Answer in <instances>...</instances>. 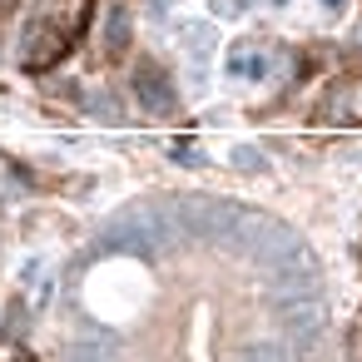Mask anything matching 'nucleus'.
I'll list each match as a JSON object with an SVG mask.
<instances>
[{
  "label": "nucleus",
  "mask_w": 362,
  "mask_h": 362,
  "mask_svg": "<svg viewBox=\"0 0 362 362\" xmlns=\"http://www.w3.org/2000/svg\"><path fill=\"white\" fill-rule=\"evenodd\" d=\"M347 357H352V362H362V322L347 332Z\"/></svg>",
  "instance_id": "nucleus-2"
},
{
  "label": "nucleus",
  "mask_w": 362,
  "mask_h": 362,
  "mask_svg": "<svg viewBox=\"0 0 362 362\" xmlns=\"http://www.w3.org/2000/svg\"><path fill=\"white\" fill-rule=\"evenodd\" d=\"M21 6V0H0V16H6V11H16Z\"/></svg>",
  "instance_id": "nucleus-3"
},
{
  "label": "nucleus",
  "mask_w": 362,
  "mask_h": 362,
  "mask_svg": "<svg viewBox=\"0 0 362 362\" xmlns=\"http://www.w3.org/2000/svg\"><path fill=\"white\" fill-rule=\"evenodd\" d=\"M90 16H95V0H40L25 25V70L60 65L85 40Z\"/></svg>",
  "instance_id": "nucleus-1"
}]
</instances>
